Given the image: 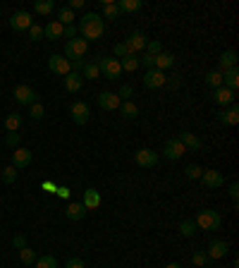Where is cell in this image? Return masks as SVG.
Segmentation results:
<instances>
[{
    "instance_id": "1",
    "label": "cell",
    "mask_w": 239,
    "mask_h": 268,
    "mask_svg": "<svg viewBox=\"0 0 239 268\" xmlns=\"http://www.w3.org/2000/svg\"><path fill=\"white\" fill-rule=\"evenodd\" d=\"M77 31L81 34V38L89 43V41H98L103 31H106V19L101 17L98 12H86L84 17L79 19V27Z\"/></svg>"
},
{
    "instance_id": "2",
    "label": "cell",
    "mask_w": 239,
    "mask_h": 268,
    "mask_svg": "<svg viewBox=\"0 0 239 268\" xmlns=\"http://www.w3.org/2000/svg\"><path fill=\"white\" fill-rule=\"evenodd\" d=\"M194 223H196L199 230H218L222 223V215L218 211H213V208H206V211H199Z\"/></svg>"
},
{
    "instance_id": "3",
    "label": "cell",
    "mask_w": 239,
    "mask_h": 268,
    "mask_svg": "<svg viewBox=\"0 0 239 268\" xmlns=\"http://www.w3.org/2000/svg\"><path fill=\"white\" fill-rule=\"evenodd\" d=\"M89 51V43L84 41V38H72V41H67L65 43V58L72 62V60H81L84 55Z\"/></svg>"
},
{
    "instance_id": "4",
    "label": "cell",
    "mask_w": 239,
    "mask_h": 268,
    "mask_svg": "<svg viewBox=\"0 0 239 268\" xmlns=\"http://www.w3.org/2000/svg\"><path fill=\"white\" fill-rule=\"evenodd\" d=\"M98 70H101V74L103 77H108V79H117L120 74H122V67H120V60L117 58H98Z\"/></svg>"
},
{
    "instance_id": "5",
    "label": "cell",
    "mask_w": 239,
    "mask_h": 268,
    "mask_svg": "<svg viewBox=\"0 0 239 268\" xmlns=\"http://www.w3.org/2000/svg\"><path fill=\"white\" fill-rule=\"evenodd\" d=\"M146 46H148V38H146V34H141V31H134V34H132L127 41H125L127 55L144 53V51H146Z\"/></svg>"
},
{
    "instance_id": "6",
    "label": "cell",
    "mask_w": 239,
    "mask_h": 268,
    "mask_svg": "<svg viewBox=\"0 0 239 268\" xmlns=\"http://www.w3.org/2000/svg\"><path fill=\"white\" fill-rule=\"evenodd\" d=\"M15 101H17L19 106H31V103H36L38 101V96L31 87L19 84V87H15Z\"/></svg>"
},
{
    "instance_id": "7",
    "label": "cell",
    "mask_w": 239,
    "mask_h": 268,
    "mask_svg": "<svg viewBox=\"0 0 239 268\" xmlns=\"http://www.w3.org/2000/svg\"><path fill=\"white\" fill-rule=\"evenodd\" d=\"M70 113H72V120L77 125H86L89 118H91V110H89V106H86L84 101H74L72 108H70Z\"/></svg>"
},
{
    "instance_id": "8",
    "label": "cell",
    "mask_w": 239,
    "mask_h": 268,
    "mask_svg": "<svg viewBox=\"0 0 239 268\" xmlns=\"http://www.w3.org/2000/svg\"><path fill=\"white\" fill-rule=\"evenodd\" d=\"M167 77L165 72L160 70H146V74H144V87L146 89H160V87H165Z\"/></svg>"
},
{
    "instance_id": "9",
    "label": "cell",
    "mask_w": 239,
    "mask_h": 268,
    "mask_svg": "<svg viewBox=\"0 0 239 268\" xmlns=\"http://www.w3.org/2000/svg\"><path fill=\"white\" fill-rule=\"evenodd\" d=\"M48 67H51V72L62 74V77L72 72V65H70V60H67L65 55H51V58H48Z\"/></svg>"
},
{
    "instance_id": "10",
    "label": "cell",
    "mask_w": 239,
    "mask_h": 268,
    "mask_svg": "<svg viewBox=\"0 0 239 268\" xmlns=\"http://www.w3.org/2000/svg\"><path fill=\"white\" fill-rule=\"evenodd\" d=\"M134 161L139 168H153L156 163H158V153L153 151V149H139L136 153H134Z\"/></svg>"
},
{
    "instance_id": "11",
    "label": "cell",
    "mask_w": 239,
    "mask_h": 268,
    "mask_svg": "<svg viewBox=\"0 0 239 268\" xmlns=\"http://www.w3.org/2000/svg\"><path fill=\"white\" fill-rule=\"evenodd\" d=\"M34 24V17L27 12V10H19V12H15L12 17H10V27L15 29V31H24V29H29Z\"/></svg>"
},
{
    "instance_id": "12",
    "label": "cell",
    "mask_w": 239,
    "mask_h": 268,
    "mask_svg": "<svg viewBox=\"0 0 239 268\" xmlns=\"http://www.w3.org/2000/svg\"><path fill=\"white\" fill-rule=\"evenodd\" d=\"M163 153H165L170 161H180L184 153H186V149L182 146V142H180V139H167L165 146H163Z\"/></svg>"
},
{
    "instance_id": "13",
    "label": "cell",
    "mask_w": 239,
    "mask_h": 268,
    "mask_svg": "<svg viewBox=\"0 0 239 268\" xmlns=\"http://www.w3.org/2000/svg\"><path fill=\"white\" fill-rule=\"evenodd\" d=\"M31 158H34V153L29 149H15V153H12V168L15 170H24V168L31 165Z\"/></svg>"
},
{
    "instance_id": "14",
    "label": "cell",
    "mask_w": 239,
    "mask_h": 268,
    "mask_svg": "<svg viewBox=\"0 0 239 268\" xmlns=\"http://www.w3.org/2000/svg\"><path fill=\"white\" fill-rule=\"evenodd\" d=\"M120 96L115 93V91H101L98 93V106L103 108V110H117L120 108Z\"/></svg>"
},
{
    "instance_id": "15",
    "label": "cell",
    "mask_w": 239,
    "mask_h": 268,
    "mask_svg": "<svg viewBox=\"0 0 239 268\" xmlns=\"http://www.w3.org/2000/svg\"><path fill=\"white\" fill-rule=\"evenodd\" d=\"M199 179H201L206 187H211V189H220L222 184H225V178H222V173H218V170H203Z\"/></svg>"
},
{
    "instance_id": "16",
    "label": "cell",
    "mask_w": 239,
    "mask_h": 268,
    "mask_svg": "<svg viewBox=\"0 0 239 268\" xmlns=\"http://www.w3.org/2000/svg\"><path fill=\"white\" fill-rule=\"evenodd\" d=\"M230 251V244L225 242V239H213L211 244H208V259H222L225 254Z\"/></svg>"
},
{
    "instance_id": "17",
    "label": "cell",
    "mask_w": 239,
    "mask_h": 268,
    "mask_svg": "<svg viewBox=\"0 0 239 268\" xmlns=\"http://www.w3.org/2000/svg\"><path fill=\"white\" fill-rule=\"evenodd\" d=\"M213 101H215L218 106H232V103H235V91L225 89V87H218V89H213Z\"/></svg>"
},
{
    "instance_id": "18",
    "label": "cell",
    "mask_w": 239,
    "mask_h": 268,
    "mask_svg": "<svg viewBox=\"0 0 239 268\" xmlns=\"http://www.w3.org/2000/svg\"><path fill=\"white\" fill-rule=\"evenodd\" d=\"M218 122H222V125H237L239 122V108L232 103V106L227 108V110H220L218 113Z\"/></svg>"
},
{
    "instance_id": "19",
    "label": "cell",
    "mask_w": 239,
    "mask_h": 268,
    "mask_svg": "<svg viewBox=\"0 0 239 268\" xmlns=\"http://www.w3.org/2000/svg\"><path fill=\"white\" fill-rule=\"evenodd\" d=\"M180 142H182V146L184 149H189V151H201V139L196 137V134H191V132H182L180 137H177Z\"/></svg>"
},
{
    "instance_id": "20",
    "label": "cell",
    "mask_w": 239,
    "mask_h": 268,
    "mask_svg": "<svg viewBox=\"0 0 239 268\" xmlns=\"http://www.w3.org/2000/svg\"><path fill=\"white\" fill-rule=\"evenodd\" d=\"M222 87H225V89H230V91H237V87H239V72H237V67L222 72Z\"/></svg>"
},
{
    "instance_id": "21",
    "label": "cell",
    "mask_w": 239,
    "mask_h": 268,
    "mask_svg": "<svg viewBox=\"0 0 239 268\" xmlns=\"http://www.w3.org/2000/svg\"><path fill=\"white\" fill-rule=\"evenodd\" d=\"M81 204H84V208H86V211H93V208H98V206H101V194H98L93 187H89V189L84 192V201H81Z\"/></svg>"
},
{
    "instance_id": "22",
    "label": "cell",
    "mask_w": 239,
    "mask_h": 268,
    "mask_svg": "<svg viewBox=\"0 0 239 268\" xmlns=\"http://www.w3.org/2000/svg\"><path fill=\"white\" fill-rule=\"evenodd\" d=\"M81 84H84V77L81 74H77V72L65 74V89L70 91V93H77V91L81 89Z\"/></svg>"
},
{
    "instance_id": "23",
    "label": "cell",
    "mask_w": 239,
    "mask_h": 268,
    "mask_svg": "<svg viewBox=\"0 0 239 268\" xmlns=\"http://www.w3.org/2000/svg\"><path fill=\"white\" fill-rule=\"evenodd\" d=\"M172 65H175V55L172 53H165V51H163L160 55H156V70L165 72V70H170Z\"/></svg>"
},
{
    "instance_id": "24",
    "label": "cell",
    "mask_w": 239,
    "mask_h": 268,
    "mask_svg": "<svg viewBox=\"0 0 239 268\" xmlns=\"http://www.w3.org/2000/svg\"><path fill=\"white\" fill-rule=\"evenodd\" d=\"M232 67H237V53H235V51H222V55H220V72L232 70Z\"/></svg>"
},
{
    "instance_id": "25",
    "label": "cell",
    "mask_w": 239,
    "mask_h": 268,
    "mask_svg": "<svg viewBox=\"0 0 239 268\" xmlns=\"http://www.w3.org/2000/svg\"><path fill=\"white\" fill-rule=\"evenodd\" d=\"M62 31H65V27H62L57 19L43 27V36H46V38H51V41H53V38H60V36H62Z\"/></svg>"
},
{
    "instance_id": "26",
    "label": "cell",
    "mask_w": 239,
    "mask_h": 268,
    "mask_svg": "<svg viewBox=\"0 0 239 268\" xmlns=\"http://www.w3.org/2000/svg\"><path fill=\"white\" fill-rule=\"evenodd\" d=\"M65 215H67L70 220H81V218L86 215V208H84V204H81V201H77V204H70V206H67Z\"/></svg>"
},
{
    "instance_id": "27",
    "label": "cell",
    "mask_w": 239,
    "mask_h": 268,
    "mask_svg": "<svg viewBox=\"0 0 239 268\" xmlns=\"http://www.w3.org/2000/svg\"><path fill=\"white\" fill-rule=\"evenodd\" d=\"M117 110H120V113H122V118H127V120H134V118L139 115V108L134 106L132 101H122Z\"/></svg>"
},
{
    "instance_id": "28",
    "label": "cell",
    "mask_w": 239,
    "mask_h": 268,
    "mask_svg": "<svg viewBox=\"0 0 239 268\" xmlns=\"http://www.w3.org/2000/svg\"><path fill=\"white\" fill-rule=\"evenodd\" d=\"M117 10L120 12H139L141 10V0H120L117 2Z\"/></svg>"
},
{
    "instance_id": "29",
    "label": "cell",
    "mask_w": 239,
    "mask_h": 268,
    "mask_svg": "<svg viewBox=\"0 0 239 268\" xmlns=\"http://www.w3.org/2000/svg\"><path fill=\"white\" fill-rule=\"evenodd\" d=\"M206 87H211V89H218L222 87V72L220 70H213L206 74Z\"/></svg>"
},
{
    "instance_id": "30",
    "label": "cell",
    "mask_w": 239,
    "mask_h": 268,
    "mask_svg": "<svg viewBox=\"0 0 239 268\" xmlns=\"http://www.w3.org/2000/svg\"><path fill=\"white\" fill-rule=\"evenodd\" d=\"M34 10H36L38 15H51L55 10V2L53 0H36L34 2Z\"/></svg>"
},
{
    "instance_id": "31",
    "label": "cell",
    "mask_w": 239,
    "mask_h": 268,
    "mask_svg": "<svg viewBox=\"0 0 239 268\" xmlns=\"http://www.w3.org/2000/svg\"><path fill=\"white\" fill-rule=\"evenodd\" d=\"M120 67H122L125 72L139 70V58H136V55H125V58L120 60Z\"/></svg>"
},
{
    "instance_id": "32",
    "label": "cell",
    "mask_w": 239,
    "mask_h": 268,
    "mask_svg": "<svg viewBox=\"0 0 239 268\" xmlns=\"http://www.w3.org/2000/svg\"><path fill=\"white\" fill-rule=\"evenodd\" d=\"M120 15V10H117V2H110V0H103V19H115Z\"/></svg>"
},
{
    "instance_id": "33",
    "label": "cell",
    "mask_w": 239,
    "mask_h": 268,
    "mask_svg": "<svg viewBox=\"0 0 239 268\" xmlns=\"http://www.w3.org/2000/svg\"><path fill=\"white\" fill-rule=\"evenodd\" d=\"M57 22H60L62 27L74 24V12L70 10V7H60V10H57Z\"/></svg>"
},
{
    "instance_id": "34",
    "label": "cell",
    "mask_w": 239,
    "mask_h": 268,
    "mask_svg": "<svg viewBox=\"0 0 239 268\" xmlns=\"http://www.w3.org/2000/svg\"><path fill=\"white\" fill-rule=\"evenodd\" d=\"M180 233H182L184 237H194V235L199 233V228H196V223H194L191 218H186V220L180 223Z\"/></svg>"
},
{
    "instance_id": "35",
    "label": "cell",
    "mask_w": 239,
    "mask_h": 268,
    "mask_svg": "<svg viewBox=\"0 0 239 268\" xmlns=\"http://www.w3.org/2000/svg\"><path fill=\"white\" fill-rule=\"evenodd\" d=\"M19 259H22V264H24V266H31L38 256H36V251H34V249L24 247V249H19Z\"/></svg>"
},
{
    "instance_id": "36",
    "label": "cell",
    "mask_w": 239,
    "mask_h": 268,
    "mask_svg": "<svg viewBox=\"0 0 239 268\" xmlns=\"http://www.w3.org/2000/svg\"><path fill=\"white\" fill-rule=\"evenodd\" d=\"M5 127H7V132H17L19 127H22V115H17V113L7 115L5 118Z\"/></svg>"
},
{
    "instance_id": "37",
    "label": "cell",
    "mask_w": 239,
    "mask_h": 268,
    "mask_svg": "<svg viewBox=\"0 0 239 268\" xmlns=\"http://www.w3.org/2000/svg\"><path fill=\"white\" fill-rule=\"evenodd\" d=\"M81 77H86V79H98V77H101L98 65H96V62H86L84 70H81Z\"/></svg>"
},
{
    "instance_id": "38",
    "label": "cell",
    "mask_w": 239,
    "mask_h": 268,
    "mask_svg": "<svg viewBox=\"0 0 239 268\" xmlns=\"http://www.w3.org/2000/svg\"><path fill=\"white\" fill-rule=\"evenodd\" d=\"M36 268H57V259L46 254V256H38L36 259Z\"/></svg>"
},
{
    "instance_id": "39",
    "label": "cell",
    "mask_w": 239,
    "mask_h": 268,
    "mask_svg": "<svg viewBox=\"0 0 239 268\" xmlns=\"http://www.w3.org/2000/svg\"><path fill=\"white\" fill-rule=\"evenodd\" d=\"M141 65H144L146 70H156V55H151L144 51V53L139 55V67H141Z\"/></svg>"
},
{
    "instance_id": "40",
    "label": "cell",
    "mask_w": 239,
    "mask_h": 268,
    "mask_svg": "<svg viewBox=\"0 0 239 268\" xmlns=\"http://www.w3.org/2000/svg\"><path fill=\"white\" fill-rule=\"evenodd\" d=\"M184 173H186V179H199L203 170L196 165V163H191V165H186V170H184Z\"/></svg>"
},
{
    "instance_id": "41",
    "label": "cell",
    "mask_w": 239,
    "mask_h": 268,
    "mask_svg": "<svg viewBox=\"0 0 239 268\" xmlns=\"http://www.w3.org/2000/svg\"><path fill=\"white\" fill-rule=\"evenodd\" d=\"M15 179H17V170H15L12 165H7V168L2 170V182H5V184H12Z\"/></svg>"
},
{
    "instance_id": "42",
    "label": "cell",
    "mask_w": 239,
    "mask_h": 268,
    "mask_svg": "<svg viewBox=\"0 0 239 268\" xmlns=\"http://www.w3.org/2000/svg\"><path fill=\"white\" fill-rule=\"evenodd\" d=\"M191 261H194V266H206L211 259H208V254L206 251H194V256H191Z\"/></svg>"
},
{
    "instance_id": "43",
    "label": "cell",
    "mask_w": 239,
    "mask_h": 268,
    "mask_svg": "<svg viewBox=\"0 0 239 268\" xmlns=\"http://www.w3.org/2000/svg\"><path fill=\"white\" fill-rule=\"evenodd\" d=\"M146 53H151V55H160V53H163V43H160V41H148Z\"/></svg>"
},
{
    "instance_id": "44",
    "label": "cell",
    "mask_w": 239,
    "mask_h": 268,
    "mask_svg": "<svg viewBox=\"0 0 239 268\" xmlns=\"http://www.w3.org/2000/svg\"><path fill=\"white\" fill-rule=\"evenodd\" d=\"M29 38H31V41H38V38H43V27H38V24H31V27H29Z\"/></svg>"
},
{
    "instance_id": "45",
    "label": "cell",
    "mask_w": 239,
    "mask_h": 268,
    "mask_svg": "<svg viewBox=\"0 0 239 268\" xmlns=\"http://www.w3.org/2000/svg\"><path fill=\"white\" fill-rule=\"evenodd\" d=\"M134 93V89H132V84H122L120 87V91H117V96H120V101H129V96Z\"/></svg>"
},
{
    "instance_id": "46",
    "label": "cell",
    "mask_w": 239,
    "mask_h": 268,
    "mask_svg": "<svg viewBox=\"0 0 239 268\" xmlns=\"http://www.w3.org/2000/svg\"><path fill=\"white\" fill-rule=\"evenodd\" d=\"M31 118H34V120H41V118H43V115H46V110H43V106H41V103H31Z\"/></svg>"
},
{
    "instance_id": "47",
    "label": "cell",
    "mask_w": 239,
    "mask_h": 268,
    "mask_svg": "<svg viewBox=\"0 0 239 268\" xmlns=\"http://www.w3.org/2000/svg\"><path fill=\"white\" fill-rule=\"evenodd\" d=\"M5 144H7L10 149H19V134H17V132H10V134H7V139H5Z\"/></svg>"
},
{
    "instance_id": "48",
    "label": "cell",
    "mask_w": 239,
    "mask_h": 268,
    "mask_svg": "<svg viewBox=\"0 0 239 268\" xmlns=\"http://www.w3.org/2000/svg\"><path fill=\"white\" fill-rule=\"evenodd\" d=\"M112 53H115V58H117V60H122V58L127 55V48H125V43H117V46L112 48Z\"/></svg>"
},
{
    "instance_id": "49",
    "label": "cell",
    "mask_w": 239,
    "mask_h": 268,
    "mask_svg": "<svg viewBox=\"0 0 239 268\" xmlns=\"http://www.w3.org/2000/svg\"><path fill=\"white\" fill-rule=\"evenodd\" d=\"M70 65H72V72H77V74H81V70H84V65H86V60H84V58H81V60H72Z\"/></svg>"
},
{
    "instance_id": "50",
    "label": "cell",
    "mask_w": 239,
    "mask_h": 268,
    "mask_svg": "<svg viewBox=\"0 0 239 268\" xmlns=\"http://www.w3.org/2000/svg\"><path fill=\"white\" fill-rule=\"evenodd\" d=\"M62 36H65V38H70V41H72V38H77V27H74V24H70V27H65V31H62Z\"/></svg>"
},
{
    "instance_id": "51",
    "label": "cell",
    "mask_w": 239,
    "mask_h": 268,
    "mask_svg": "<svg viewBox=\"0 0 239 268\" xmlns=\"http://www.w3.org/2000/svg\"><path fill=\"white\" fill-rule=\"evenodd\" d=\"M65 268H86V266H84V261H81V259H77V256H74V259H70V261L65 264Z\"/></svg>"
},
{
    "instance_id": "52",
    "label": "cell",
    "mask_w": 239,
    "mask_h": 268,
    "mask_svg": "<svg viewBox=\"0 0 239 268\" xmlns=\"http://www.w3.org/2000/svg\"><path fill=\"white\" fill-rule=\"evenodd\" d=\"M12 244H15L17 249H24V247H27V239H24V235H15V239H12Z\"/></svg>"
},
{
    "instance_id": "53",
    "label": "cell",
    "mask_w": 239,
    "mask_h": 268,
    "mask_svg": "<svg viewBox=\"0 0 239 268\" xmlns=\"http://www.w3.org/2000/svg\"><path fill=\"white\" fill-rule=\"evenodd\" d=\"M67 7H70V10H81V7H84V0H70V5H67Z\"/></svg>"
},
{
    "instance_id": "54",
    "label": "cell",
    "mask_w": 239,
    "mask_h": 268,
    "mask_svg": "<svg viewBox=\"0 0 239 268\" xmlns=\"http://www.w3.org/2000/svg\"><path fill=\"white\" fill-rule=\"evenodd\" d=\"M230 197L237 201V197H239V184H237V182H232V184H230Z\"/></svg>"
},
{
    "instance_id": "55",
    "label": "cell",
    "mask_w": 239,
    "mask_h": 268,
    "mask_svg": "<svg viewBox=\"0 0 239 268\" xmlns=\"http://www.w3.org/2000/svg\"><path fill=\"white\" fill-rule=\"evenodd\" d=\"M55 192H57V194H60L62 199H70V189H67V187H57Z\"/></svg>"
},
{
    "instance_id": "56",
    "label": "cell",
    "mask_w": 239,
    "mask_h": 268,
    "mask_svg": "<svg viewBox=\"0 0 239 268\" xmlns=\"http://www.w3.org/2000/svg\"><path fill=\"white\" fill-rule=\"evenodd\" d=\"M43 189H48V192H55L57 187H55V184H51V182H46V184H43Z\"/></svg>"
},
{
    "instance_id": "57",
    "label": "cell",
    "mask_w": 239,
    "mask_h": 268,
    "mask_svg": "<svg viewBox=\"0 0 239 268\" xmlns=\"http://www.w3.org/2000/svg\"><path fill=\"white\" fill-rule=\"evenodd\" d=\"M165 268H182V266H180V264H167Z\"/></svg>"
}]
</instances>
